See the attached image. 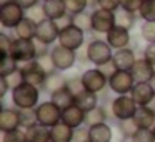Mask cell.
<instances>
[{
  "label": "cell",
  "instance_id": "6da1fadb",
  "mask_svg": "<svg viewBox=\"0 0 155 142\" xmlns=\"http://www.w3.org/2000/svg\"><path fill=\"white\" fill-rule=\"evenodd\" d=\"M40 94H42L40 87L22 82L17 87L12 89L10 100H12V105L17 107L18 110H28V109H35L40 104Z\"/></svg>",
  "mask_w": 155,
  "mask_h": 142
},
{
  "label": "cell",
  "instance_id": "7a4b0ae2",
  "mask_svg": "<svg viewBox=\"0 0 155 142\" xmlns=\"http://www.w3.org/2000/svg\"><path fill=\"white\" fill-rule=\"evenodd\" d=\"M85 54H87L88 64H92L94 67H102L112 60L114 49L108 45L105 39H92L85 45Z\"/></svg>",
  "mask_w": 155,
  "mask_h": 142
},
{
  "label": "cell",
  "instance_id": "3957f363",
  "mask_svg": "<svg viewBox=\"0 0 155 142\" xmlns=\"http://www.w3.org/2000/svg\"><path fill=\"white\" fill-rule=\"evenodd\" d=\"M107 107H108V110H110L112 120L118 122V120L134 119L138 105H137V102L132 99V95L127 94V95H117V97H114L108 102Z\"/></svg>",
  "mask_w": 155,
  "mask_h": 142
},
{
  "label": "cell",
  "instance_id": "277c9868",
  "mask_svg": "<svg viewBox=\"0 0 155 142\" xmlns=\"http://www.w3.org/2000/svg\"><path fill=\"white\" fill-rule=\"evenodd\" d=\"M35 115H37L38 124L48 129H52L54 125L62 122V109L55 102H52L50 99L48 100H42L35 107Z\"/></svg>",
  "mask_w": 155,
  "mask_h": 142
},
{
  "label": "cell",
  "instance_id": "5b68a950",
  "mask_svg": "<svg viewBox=\"0 0 155 142\" xmlns=\"http://www.w3.org/2000/svg\"><path fill=\"white\" fill-rule=\"evenodd\" d=\"M80 75H82V82H84L85 90L102 94V92H105L108 89V77L98 67L92 65L90 69H85Z\"/></svg>",
  "mask_w": 155,
  "mask_h": 142
},
{
  "label": "cell",
  "instance_id": "8992f818",
  "mask_svg": "<svg viewBox=\"0 0 155 142\" xmlns=\"http://www.w3.org/2000/svg\"><path fill=\"white\" fill-rule=\"evenodd\" d=\"M50 55H52V60H54L55 69H57V70H60V72H65V70L74 69L75 64L78 62L77 52L72 50V49L64 47V45H60V44L52 45Z\"/></svg>",
  "mask_w": 155,
  "mask_h": 142
},
{
  "label": "cell",
  "instance_id": "52a82bcc",
  "mask_svg": "<svg viewBox=\"0 0 155 142\" xmlns=\"http://www.w3.org/2000/svg\"><path fill=\"white\" fill-rule=\"evenodd\" d=\"M10 55L18 62V64H25L37 59V40H30V39H14V44L10 49Z\"/></svg>",
  "mask_w": 155,
  "mask_h": 142
},
{
  "label": "cell",
  "instance_id": "ba28073f",
  "mask_svg": "<svg viewBox=\"0 0 155 142\" xmlns=\"http://www.w3.org/2000/svg\"><path fill=\"white\" fill-rule=\"evenodd\" d=\"M57 44L78 52L80 49H84V45H85V32L74 24L67 25V27H62Z\"/></svg>",
  "mask_w": 155,
  "mask_h": 142
},
{
  "label": "cell",
  "instance_id": "9c48e42d",
  "mask_svg": "<svg viewBox=\"0 0 155 142\" xmlns=\"http://www.w3.org/2000/svg\"><path fill=\"white\" fill-rule=\"evenodd\" d=\"M25 19V8L12 0L8 4L0 5V25L4 29H15Z\"/></svg>",
  "mask_w": 155,
  "mask_h": 142
},
{
  "label": "cell",
  "instance_id": "30bf717a",
  "mask_svg": "<svg viewBox=\"0 0 155 142\" xmlns=\"http://www.w3.org/2000/svg\"><path fill=\"white\" fill-rule=\"evenodd\" d=\"M115 25H117L115 12L105 10V8H100V7L92 10V32L94 34L107 35Z\"/></svg>",
  "mask_w": 155,
  "mask_h": 142
},
{
  "label": "cell",
  "instance_id": "8fae6325",
  "mask_svg": "<svg viewBox=\"0 0 155 142\" xmlns=\"http://www.w3.org/2000/svg\"><path fill=\"white\" fill-rule=\"evenodd\" d=\"M137 84L130 70H117L112 77H108V90L115 95H127L132 92Z\"/></svg>",
  "mask_w": 155,
  "mask_h": 142
},
{
  "label": "cell",
  "instance_id": "7c38bea8",
  "mask_svg": "<svg viewBox=\"0 0 155 142\" xmlns=\"http://www.w3.org/2000/svg\"><path fill=\"white\" fill-rule=\"evenodd\" d=\"M20 74H22V79L24 82L27 84H32L35 87H40L44 85L45 79H47V72L40 67V64L35 60H30V62H25V64H20Z\"/></svg>",
  "mask_w": 155,
  "mask_h": 142
},
{
  "label": "cell",
  "instance_id": "4fadbf2b",
  "mask_svg": "<svg viewBox=\"0 0 155 142\" xmlns=\"http://www.w3.org/2000/svg\"><path fill=\"white\" fill-rule=\"evenodd\" d=\"M58 35H60V25L57 24V20L45 19L44 22L38 24L35 40L47 45H55V42H58Z\"/></svg>",
  "mask_w": 155,
  "mask_h": 142
},
{
  "label": "cell",
  "instance_id": "5bb4252c",
  "mask_svg": "<svg viewBox=\"0 0 155 142\" xmlns=\"http://www.w3.org/2000/svg\"><path fill=\"white\" fill-rule=\"evenodd\" d=\"M105 40L108 42L114 50H120V49L125 47H130V42H132V35L128 29H124L120 25H115L107 35H105Z\"/></svg>",
  "mask_w": 155,
  "mask_h": 142
},
{
  "label": "cell",
  "instance_id": "9a60e30c",
  "mask_svg": "<svg viewBox=\"0 0 155 142\" xmlns=\"http://www.w3.org/2000/svg\"><path fill=\"white\" fill-rule=\"evenodd\" d=\"M22 127V119L20 110L17 107H4L0 110V130L2 132H10L15 129Z\"/></svg>",
  "mask_w": 155,
  "mask_h": 142
},
{
  "label": "cell",
  "instance_id": "2e32d148",
  "mask_svg": "<svg viewBox=\"0 0 155 142\" xmlns=\"http://www.w3.org/2000/svg\"><path fill=\"white\" fill-rule=\"evenodd\" d=\"M130 95L137 102V105H152L155 102V90L150 85V82H137Z\"/></svg>",
  "mask_w": 155,
  "mask_h": 142
},
{
  "label": "cell",
  "instance_id": "e0dca14e",
  "mask_svg": "<svg viewBox=\"0 0 155 142\" xmlns=\"http://www.w3.org/2000/svg\"><path fill=\"white\" fill-rule=\"evenodd\" d=\"M137 59L138 57H137L134 49L125 47V49H120V50H114L112 60H114L115 67H117L118 70H132V67L135 65Z\"/></svg>",
  "mask_w": 155,
  "mask_h": 142
},
{
  "label": "cell",
  "instance_id": "ac0fdd59",
  "mask_svg": "<svg viewBox=\"0 0 155 142\" xmlns=\"http://www.w3.org/2000/svg\"><path fill=\"white\" fill-rule=\"evenodd\" d=\"M130 72L134 75L135 82H150V79L155 74V67L145 57H138Z\"/></svg>",
  "mask_w": 155,
  "mask_h": 142
},
{
  "label": "cell",
  "instance_id": "d6986e66",
  "mask_svg": "<svg viewBox=\"0 0 155 142\" xmlns=\"http://www.w3.org/2000/svg\"><path fill=\"white\" fill-rule=\"evenodd\" d=\"M85 114L87 112H84L80 107L74 104L72 107H67L65 110H62V122L72 129H78L85 125Z\"/></svg>",
  "mask_w": 155,
  "mask_h": 142
},
{
  "label": "cell",
  "instance_id": "ffe728a7",
  "mask_svg": "<svg viewBox=\"0 0 155 142\" xmlns=\"http://www.w3.org/2000/svg\"><path fill=\"white\" fill-rule=\"evenodd\" d=\"M134 122L137 124V127L152 129L155 125V107H152V105H138Z\"/></svg>",
  "mask_w": 155,
  "mask_h": 142
},
{
  "label": "cell",
  "instance_id": "44dd1931",
  "mask_svg": "<svg viewBox=\"0 0 155 142\" xmlns=\"http://www.w3.org/2000/svg\"><path fill=\"white\" fill-rule=\"evenodd\" d=\"M90 132V142H114V127L108 122L97 124L88 127Z\"/></svg>",
  "mask_w": 155,
  "mask_h": 142
},
{
  "label": "cell",
  "instance_id": "7402d4cb",
  "mask_svg": "<svg viewBox=\"0 0 155 142\" xmlns=\"http://www.w3.org/2000/svg\"><path fill=\"white\" fill-rule=\"evenodd\" d=\"M67 85V77L64 75V72L55 70L52 74H47V79H45L44 85H42V92L44 94H54V92L60 90L62 87Z\"/></svg>",
  "mask_w": 155,
  "mask_h": 142
},
{
  "label": "cell",
  "instance_id": "603a6c76",
  "mask_svg": "<svg viewBox=\"0 0 155 142\" xmlns=\"http://www.w3.org/2000/svg\"><path fill=\"white\" fill-rule=\"evenodd\" d=\"M42 5H44L47 19H50V20H60L68 14L67 7H65V0H45V2H42Z\"/></svg>",
  "mask_w": 155,
  "mask_h": 142
},
{
  "label": "cell",
  "instance_id": "cb8c5ba5",
  "mask_svg": "<svg viewBox=\"0 0 155 142\" xmlns=\"http://www.w3.org/2000/svg\"><path fill=\"white\" fill-rule=\"evenodd\" d=\"M75 105L80 107L84 112L94 110L97 105H100V94L88 92V90H82L80 94L75 95Z\"/></svg>",
  "mask_w": 155,
  "mask_h": 142
},
{
  "label": "cell",
  "instance_id": "d4e9b609",
  "mask_svg": "<svg viewBox=\"0 0 155 142\" xmlns=\"http://www.w3.org/2000/svg\"><path fill=\"white\" fill-rule=\"evenodd\" d=\"M112 120V115L108 107L105 105H97L94 110L87 112L85 114V125L87 127H92V125H97V124H104V122H110Z\"/></svg>",
  "mask_w": 155,
  "mask_h": 142
},
{
  "label": "cell",
  "instance_id": "484cf974",
  "mask_svg": "<svg viewBox=\"0 0 155 142\" xmlns=\"http://www.w3.org/2000/svg\"><path fill=\"white\" fill-rule=\"evenodd\" d=\"M37 29H38L37 22H34L32 19L25 17L24 20L14 29V32H15V37H18V39H30V40H35V37H37Z\"/></svg>",
  "mask_w": 155,
  "mask_h": 142
},
{
  "label": "cell",
  "instance_id": "4316f807",
  "mask_svg": "<svg viewBox=\"0 0 155 142\" xmlns=\"http://www.w3.org/2000/svg\"><path fill=\"white\" fill-rule=\"evenodd\" d=\"M48 97H50V100L55 102V104H57L62 110H65L67 107H72V105L75 104V94L67 87V85H65V87H62L60 90L50 94Z\"/></svg>",
  "mask_w": 155,
  "mask_h": 142
},
{
  "label": "cell",
  "instance_id": "83f0119b",
  "mask_svg": "<svg viewBox=\"0 0 155 142\" xmlns=\"http://www.w3.org/2000/svg\"><path fill=\"white\" fill-rule=\"evenodd\" d=\"M74 130L75 129L68 127L67 124H64V122L54 125V127L50 129L52 142H72V139H74Z\"/></svg>",
  "mask_w": 155,
  "mask_h": 142
},
{
  "label": "cell",
  "instance_id": "f1b7e54d",
  "mask_svg": "<svg viewBox=\"0 0 155 142\" xmlns=\"http://www.w3.org/2000/svg\"><path fill=\"white\" fill-rule=\"evenodd\" d=\"M27 137H28V142H52L50 129L44 127L40 124L27 129Z\"/></svg>",
  "mask_w": 155,
  "mask_h": 142
},
{
  "label": "cell",
  "instance_id": "f546056e",
  "mask_svg": "<svg viewBox=\"0 0 155 142\" xmlns=\"http://www.w3.org/2000/svg\"><path fill=\"white\" fill-rule=\"evenodd\" d=\"M20 70V64L8 55H0V77H8V75L15 74V72Z\"/></svg>",
  "mask_w": 155,
  "mask_h": 142
},
{
  "label": "cell",
  "instance_id": "4dcf8cb0",
  "mask_svg": "<svg viewBox=\"0 0 155 142\" xmlns=\"http://www.w3.org/2000/svg\"><path fill=\"white\" fill-rule=\"evenodd\" d=\"M137 15L138 14H132V12H127V10H124V8H120V10L115 12V17H117V25L132 30V29L135 27V24H137Z\"/></svg>",
  "mask_w": 155,
  "mask_h": 142
},
{
  "label": "cell",
  "instance_id": "1f68e13d",
  "mask_svg": "<svg viewBox=\"0 0 155 142\" xmlns=\"http://www.w3.org/2000/svg\"><path fill=\"white\" fill-rule=\"evenodd\" d=\"M72 24L77 25L78 29L87 34V32H92V12H82V14H77V15H72Z\"/></svg>",
  "mask_w": 155,
  "mask_h": 142
},
{
  "label": "cell",
  "instance_id": "d6a6232c",
  "mask_svg": "<svg viewBox=\"0 0 155 142\" xmlns=\"http://www.w3.org/2000/svg\"><path fill=\"white\" fill-rule=\"evenodd\" d=\"M2 142H28L25 129H15L10 132H2Z\"/></svg>",
  "mask_w": 155,
  "mask_h": 142
},
{
  "label": "cell",
  "instance_id": "836d02e7",
  "mask_svg": "<svg viewBox=\"0 0 155 142\" xmlns=\"http://www.w3.org/2000/svg\"><path fill=\"white\" fill-rule=\"evenodd\" d=\"M138 17L142 22H155V0H145L142 5Z\"/></svg>",
  "mask_w": 155,
  "mask_h": 142
},
{
  "label": "cell",
  "instance_id": "e575fe53",
  "mask_svg": "<svg viewBox=\"0 0 155 142\" xmlns=\"http://www.w3.org/2000/svg\"><path fill=\"white\" fill-rule=\"evenodd\" d=\"M90 0H65V7L70 15H77L82 12H87Z\"/></svg>",
  "mask_w": 155,
  "mask_h": 142
},
{
  "label": "cell",
  "instance_id": "d590c367",
  "mask_svg": "<svg viewBox=\"0 0 155 142\" xmlns=\"http://www.w3.org/2000/svg\"><path fill=\"white\" fill-rule=\"evenodd\" d=\"M140 37L145 44H155V22H142Z\"/></svg>",
  "mask_w": 155,
  "mask_h": 142
},
{
  "label": "cell",
  "instance_id": "8d00e7d4",
  "mask_svg": "<svg viewBox=\"0 0 155 142\" xmlns=\"http://www.w3.org/2000/svg\"><path fill=\"white\" fill-rule=\"evenodd\" d=\"M117 129L120 132L122 137H132V135L137 132V124L134 122V119H128V120H118L117 122Z\"/></svg>",
  "mask_w": 155,
  "mask_h": 142
},
{
  "label": "cell",
  "instance_id": "74e56055",
  "mask_svg": "<svg viewBox=\"0 0 155 142\" xmlns=\"http://www.w3.org/2000/svg\"><path fill=\"white\" fill-rule=\"evenodd\" d=\"M25 17L32 19V20L37 22V24L44 22L45 19H47L45 10H44V5H42V4H37V5H34V7H30L28 10H25Z\"/></svg>",
  "mask_w": 155,
  "mask_h": 142
},
{
  "label": "cell",
  "instance_id": "f35d334b",
  "mask_svg": "<svg viewBox=\"0 0 155 142\" xmlns=\"http://www.w3.org/2000/svg\"><path fill=\"white\" fill-rule=\"evenodd\" d=\"M20 119H22V129H30L37 125V115H35V109H28V110H20Z\"/></svg>",
  "mask_w": 155,
  "mask_h": 142
},
{
  "label": "cell",
  "instance_id": "ab89813d",
  "mask_svg": "<svg viewBox=\"0 0 155 142\" xmlns=\"http://www.w3.org/2000/svg\"><path fill=\"white\" fill-rule=\"evenodd\" d=\"M132 137H134L135 142H155V134H153V130H152V129H142V127H138L137 132H135Z\"/></svg>",
  "mask_w": 155,
  "mask_h": 142
},
{
  "label": "cell",
  "instance_id": "60d3db41",
  "mask_svg": "<svg viewBox=\"0 0 155 142\" xmlns=\"http://www.w3.org/2000/svg\"><path fill=\"white\" fill-rule=\"evenodd\" d=\"M67 87L70 89L75 95L80 94L82 90H85L84 82H82V75H70V77H67Z\"/></svg>",
  "mask_w": 155,
  "mask_h": 142
},
{
  "label": "cell",
  "instance_id": "b9f144b4",
  "mask_svg": "<svg viewBox=\"0 0 155 142\" xmlns=\"http://www.w3.org/2000/svg\"><path fill=\"white\" fill-rule=\"evenodd\" d=\"M145 0H120V8L127 12H132V14H138L143 5Z\"/></svg>",
  "mask_w": 155,
  "mask_h": 142
},
{
  "label": "cell",
  "instance_id": "7bdbcfd3",
  "mask_svg": "<svg viewBox=\"0 0 155 142\" xmlns=\"http://www.w3.org/2000/svg\"><path fill=\"white\" fill-rule=\"evenodd\" d=\"M12 44H14V37L7 35L5 32L0 34V55H8L10 54Z\"/></svg>",
  "mask_w": 155,
  "mask_h": 142
},
{
  "label": "cell",
  "instance_id": "ee69618b",
  "mask_svg": "<svg viewBox=\"0 0 155 142\" xmlns=\"http://www.w3.org/2000/svg\"><path fill=\"white\" fill-rule=\"evenodd\" d=\"M37 62L40 64V67L44 69L47 74H52V72L57 70V69H55V65H54V60H52V55L50 54H45V55L37 57Z\"/></svg>",
  "mask_w": 155,
  "mask_h": 142
},
{
  "label": "cell",
  "instance_id": "f6af8a7d",
  "mask_svg": "<svg viewBox=\"0 0 155 142\" xmlns=\"http://www.w3.org/2000/svg\"><path fill=\"white\" fill-rule=\"evenodd\" d=\"M72 142H90V132H88L87 125H82V127L75 129Z\"/></svg>",
  "mask_w": 155,
  "mask_h": 142
},
{
  "label": "cell",
  "instance_id": "bcb514c9",
  "mask_svg": "<svg viewBox=\"0 0 155 142\" xmlns=\"http://www.w3.org/2000/svg\"><path fill=\"white\" fill-rule=\"evenodd\" d=\"M95 4H97V7L110 10V12L120 10V0H95Z\"/></svg>",
  "mask_w": 155,
  "mask_h": 142
},
{
  "label": "cell",
  "instance_id": "7dc6e473",
  "mask_svg": "<svg viewBox=\"0 0 155 142\" xmlns=\"http://www.w3.org/2000/svg\"><path fill=\"white\" fill-rule=\"evenodd\" d=\"M142 57H145L155 67V44H147L145 45L143 52H142Z\"/></svg>",
  "mask_w": 155,
  "mask_h": 142
},
{
  "label": "cell",
  "instance_id": "c3c4849f",
  "mask_svg": "<svg viewBox=\"0 0 155 142\" xmlns=\"http://www.w3.org/2000/svg\"><path fill=\"white\" fill-rule=\"evenodd\" d=\"M8 92H12V87H10V84H8L7 77H0V97L4 99Z\"/></svg>",
  "mask_w": 155,
  "mask_h": 142
},
{
  "label": "cell",
  "instance_id": "681fc988",
  "mask_svg": "<svg viewBox=\"0 0 155 142\" xmlns=\"http://www.w3.org/2000/svg\"><path fill=\"white\" fill-rule=\"evenodd\" d=\"M98 69H100V70H102V72H104V74H105V75H107V77H112V75H114V74H115V72H117V70H118V69H117V67H115V64H114V60H110V62H108V64H105V65H102V67H98Z\"/></svg>",
  "mask_w": 155,
  "mask_h": 142
},
{
  "label": "cell",
  "instance_id": "f907efd6",
  "mask_svg": "<svg viewBox=\"0 0 155 142\" xmlns=\"http://www.w3.org/2000/svg\"><path fill=\"white\" fill-rule=\"evenodd\" d=\"M20 7H24L25 10H28L30 7H34V5H37V4H40V0H15Z\"/></svg>",
  "mask_w": 155,
  "mask_h": 142
},
{
  "label": "cell",
  "instance_id": "816d5d0a",
  "mask_svg": "<svg viewBox=\"0 0 155 142\" xmlns=\"http://www.w3.org/2000/svg\"><path fill=\"white\" fill-rule=\"evenodd\" d=\"M120 142H135V140H134V137H122Z\"/></svg>",
  "mask_w": 155,
  "mask_h": 142
},
{
  "label": "cell",
  "instance_id": "f5cc1de1",
  "mask_svg": "<svg viewBox=\"0 0 155 142\" xmlns=\"http://www.w3.org/2000/svg\"><path fill=\"white\" fill-rule=\"evenodd\" d=\"M150 85L153 87V90H155V74H153V77L150 79Z\"/></svg>",
  "mask_w": 155,
  "mask_h": 142
},
{
  "label": "cell",
  "instance_id": "db71d44e",
  "mask_svg": "<svg viewBox=\"0 0 155 142\" xmlns=\"http://www.w3.org/2000/svg\"><path fill=\"white\" fill-rule=\"evenodd\" d=\"M8 2H12V0H0V5H4V4H8Z\"/></svg>",
  "mask_w": 155,
  "mask_h": 142
},
{
  "label": "cell",
  "instance_id": "11a10c76",
  "mask_svg": "<svg viewBox=\"0 0 155 142\" xmlns=\"http://www.w3.org/2000/svg\"><path fill=\"white\" fill-rule=\"evenodd\" d=\"M152 130H153V134H155V125H153V127H152Z\"/></svg>",
  "mask_w": 155,
  "mask_h": 142
},
{
  "label": "cell",
  "instance_id": "9f6ffc18",
  "mask_svg": "<svg viewBox=\"0 0 155 142\" xmlns=\"http://www.w3.org/2000/svg\"><path fill=\"white\" fill-rule=\"evenodd\" d=\"M40 2H45V0H40Z\"/></svg>",
  "mask_w": 155,
  "mask_h": 142
},
{
  "label": "cell",
  "instance_id": "6f0895ef",
  "mask_svg": "<svg viewBox=\"0 0 155 142\" xmlns=\"http://www.w3.org/2000/svg\"><path fill=\"white\" fill-rule=\"evenodd\" d=\"M153 107H155V105H153Z\"/></svg>",
  "mask_w": 155,
  "mask_h": 142
}]
</instances>
